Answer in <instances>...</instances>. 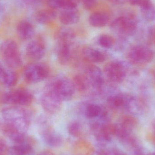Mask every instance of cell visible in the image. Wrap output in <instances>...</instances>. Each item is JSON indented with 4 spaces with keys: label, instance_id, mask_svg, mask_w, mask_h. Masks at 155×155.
<instances>
[{
    "label": "cell",
    "instance_id": "6da1fadb",
    "mask_svg": "<svg viewBox=\"0 0 155 155\" xmlns=\"http://www.w3.org/2000/svg\"><path fill=\"white\" fill-rule=\"evenodd\" d=\"M2 115L5 123L13 126L21 133L25 134L29 129L30 114L23 108L16 106L6 107L2 110Z\"/></svg>",
    "mask_w": 155,
    "mask_h": 155
},
{
    "label": "cell",
    "instance_id": "7a4b0ae2",
    "mask_svg": "<svg viewBox=\"0 0 155 155\" xmlns=\"http://www.w3.org/2000/svg\"><path fill=\"white\" fill-rule=\"evenodd\" d=\"M0 54L6 65L16 69L21 65L22 59L17 44L13 40L4 41L0 45Z\"/></svg>",
    "mask_w": 155,
    "mask_h": 155
},
{
    "label": "cell",
    "instance_id": "3957f363",
    "mask_svg": "<svg viewBox=\"0 0 155 155\" xmlns=\"http://www.w3.org/2000/svg\"><path fill=\"white\" fill-rule=\"evenodd\" d=\"M49 85L63 101H69L74 96L75 88L73 81L68 78L60 76L54 78Z\"/></svg>",
    "mask_w": 155,
    "mask_h": 155
},
{
    "label": "cell",
    "instance_id": "277c9868",
    "mask_svg": "<svg viewBox=\"0 0 155 155\" xmlns=\"http://www.w3.org/2000/svg\"><path fill=\"white\" fill-rule=\"evenodd\" d=\"M41 101L43 109L50 114H57L62 105V100L49 84L45 89Z\"/></svg>",
    "mask_w": 155,
    "mask_h": 155
},
{
    "label": "cell",
    "instance_id": "5b68a950",
    "mask_svg": "<svg viewBox=\"0 0 155 155\" xmlns=\"http://www.w3.org/2000/svg\"><path fill=\"white\" fill-rule=\"evenodd\" d=\"M114 32L123 37L133 34L137 28L136 20L130 15H123L115 19L111 24Z\"/></svg>",
    "mask_w": 155,
    "mask_h": 155
},
{
    "label": "cell",
    "instance_id": "8992f818",
    "mask_svg": "<svg viewBox=\"0 0 155 155\" xmlns=\"http://www.w3.org/2000/svg\"><path fill=\"white\" fill-rule=\"evenodd\" d=\"M33 100L31 93L24 89L13 90L6 93L3 97L4 103L13 105L28 106Z\"/></svg>",
    "mask_w": 155,
    "mask_h": 155
},
{
    "label": "cell",
    "instance_id": "52a82bcc",
    "mask_svg": "<svg viewBox=\"0 0 155 155\" xmlns=\"http://www.w3.org/2000/svg\"><path fill=\"white\" fill-rule=\"evenodd\" d=\"M49 74V68L45 64H31L25 67L24 77L25 80L29 83L36 84L44 80L48 77Z\"/></svg>",
    "mask_w": 155,
    "mask_h": 155
},
{
    "label": "cell",
    "instance_id": "ba28073f",
    "mask_svg": "<svg viewBox=\"0 0 155 155\" xmlns=\"http://www.w3.org/2000/svg\"><path fill=\"white\" fill-rule=\"evenodd\" d=\"M127 56L130 61L133 63L143 64L151 61L153 59L154 53L147 46L137 45L130 49Z\"/></svg>",
    "mask_w": 155,
    "mask_h": 155
},
{
    "label": "cell",
    "instance_id": "9c48e42d",
    "mask_svg": "<svg viewBox=\"0 0 155 155\" xmlns=\"http://www.w3.org/2000/svg\"><path fill=\"white\" fill-rule=\"evenodd\" d=\"M104 73L109 81L117 84L124 80L127 75V69L120 62H110L105 65Z\"/></svg>",
    "mask_w": 155,
    "mask_h": 155
},
{
    "label": "cell",
    "instance_id": "30bf717a",
    "mask_svg": "<svg viewBox=\"0 0 155 155\" xmlns=\"http://www.w3.org/2000/svg\"><path fill=\"white\" fill-rule=\"evenodd\" d=\"M85 75L87 77L91 87L102 92L105 84L104 77L102 70L94 65H89L86 70Z\"/></svg>",
    "mask_w": 155,
    "mask_h": 155
},
{
    "label": "cell",
    "instance_id": "8fae6325",
    "mask_svg": "<svg viewBox=\"0 0 155 155\" xmlns=\"http://www.w3.org/2000/svg\"><path fill=\"white\" fill-rule=\"evenodd\" d=\"M137 125L136 119L132 116H125L122 117L119 123L116 125V136L120 141L132 135Z\"/></svg>",
    "mask_w": 155,
    "mask_h": 155
},
{
    "label": "cell",
    "instance_id": "7c38bea8",
    "mask_svg": "<svg viewBox=\"0 0 155 155\" xmlns=\"http://www.w3.org/2000/svg\"><path fill=\"white\" fill-rule=\"evenodd\" d=\"M46 52L44 44L40 41H32L29 43L26 48L27 55L32 60L38 61L42 59Z\"/></svg>",
    "mask_w": 155,
    "mask_h": 155
},
{
    "label": "cell",
    "instance_id": "4fadbf2b",
    "mask_svg": "<svg viewBox=\"0 0 155 155\" xmlns=\"http://www.w3.org/2000/svg\"><path fill=\"white\" fill-rule=\"evenodd\" d=\"M42 137L46 144L52 147H58L62 143L61 136L49 125L46 126L44 128L42 132Z\"/></svg>",
    "mask_w": 155,
    "mask_h": 155
},
{
    "label": "cell",
    "instance_id": "5bb4252c",
    "mask_svg": "<svg viewBox=\"0 0 155 155\" xmlns=\"http://www.w3.org/2000/svg\"><path fill=\"white\" fill-rule=\"evenodd\" d=\"M132 96L126 94H118L112 95L107 98L108 105L114 109H125Z\"/></svg>",
    "mask_w": 155,
    "mask_h": 155
},
{
    "label": "cell",
    "instance_id": "9a60e30c",
    "mask_svg": "<svg viewBox=\"0 0 155 155\" xmlns=\"http://www.w3.org/2000/svg\"><path fill=\"white\" fill-rule=\"evenodd\" d=\"M86 117L89 119L99 118L105 120L107 117V112L105 108L95 104H90L86 106L84 109Z\"/></svg>",
    "mask_w": 155,
    "mask_h": 155
},
{
    "label": "cell",
    "instance_id": "2e32d148",
    "mask_svg": "<svg viewBox=\"0 0 155 155\" xmlns=\"http://www.w3.org/2000/svg\"><path fill=\"white\" fill-rule=\"evenodd\" d=\"M82 56L87 61L95 63L104 62L106 56L101 51L92 47H85L82 50Z\"/></svg>",
    "mask_w": 155,
    "mask_h": 155
},
{
    "label": "cell",
    "instance_id": "e0dca14e",
    "mask_svg": "<svg viewBox=\"0 0 155 155\" xmlns=\"http://www.w3.org/2000/svg\"><path fill=\"white\" fill-rule=\"evenodd\" d=\"M2 130L4 135L15 144L25 142V134L18 131L13 126L10 124L5 123L3 126Z\"/></svg>",
    "mask_w": 155,
    "mask_h": 155
},
{
    "label": "cell",
    "instance_id": "ac0fdd59",
    "mask_svg": "<svg viewBox=\"0 0 155 155\" xmlns=\"http://www.w3.org/2000/svg\"><path fill=\"white\" fill-rule=\"evenodd\" d=\"M76 35L73 30L71 28H61L56 35L57 44L72 45L75 41Z\"/></svg>",
    "mask_w": 155,
    "mask_h": 155
},
{
    "label": "cell",
    "instance_id": "d6986e66",
    "mask_svg": "<svg viewBox=\"0 0 155 155\" xmlns=\"http://www.w3.org/2000/svg\"><path fill=\"white\" fill-rule=\"evenodd\" d=\"M80 16V13L76 8L63 10L59 15V20L63 24L71 25L77 23Z\"/></svg>",
    "mask_w": 155,
    "mask_h": 155
},
{
    "label": "cell",
    "instance_id": "ffe728a7",
    "mask_svg": "<svg viewBox=\"0 0 155 155\" xmlns=\"http://www.w3.org/2000/svg\"><path fill=\"white\" fill-rule=\"evenodd\" d=\"M71 47V45H68L57 44L56 56L60 64L67 65L71 62L72 58Z\"/></svg>",
    "mask_w": 155,
    "mask_h": 155
},
{
    "label": "cell",
    "instance_id": "44dd1931",
    "mask_svg": "<svg viewBox=\"0 0 155 155\" xmlns=\"http://www.w3.org/2000/svg\"><path fill=\"white\" fill-rule=\"evenodd\" d=\"M17 33L22 40H30L34 35V28L31 24L26 21H23L17 25Z\"/></svg>",
    "mask_w": 155,
    "mask_h": 155
},
{
    "label": "cell",
    "instance_id": "7402d4cb",
    "mask_svg": "<svg viewBox=\"0 0 155 155\" xmlns=\"http://www.w3.org/2000/svg\"><path fill=\"white\" fill-rule=\"evenodd\" d=\"M79 0H48V4L51 9L63 10L75 9Z\"/></svg>",
    "mask_w": 155,
    "mask_h": 155
},
{
    "label": "cell",
    "instance_id": "603a6c76",
    "mask_svg": "<svg viewBox=\"0 0 155 155\" xmlns=\"http://www.w3.org/2000/svg\"><path fill=\"white\" fill-rule=\"evenodd\" d=\"M108 15L104 12H96L92 14L89 18L91 25L96 28H101L105 26L109 21Z\"/></svg>",
    "mask_w": 155,
    "mask_h": 155
},
{
    "label": "cell",
    "instance_id": "cb8c5ba5",
    "mask_svg": "<svg viewBox=\"0 0 155 155\" xmlns=\"http://www.w3.org/2000/svg\"><path fill=\"white\" fill-rule=\"evenodd\" d=\"M56 13L52 10H41L35 15V21L42 25H46L54 21Z\"/></svg>",
    "mask_w": 155,
    "mask_h": 155
},
{
    "label": "cell",
    "instance_id": "d4e9b609",
    "mask_svg": "<svg viewBox=\"0 0 155 155\" xmlns=\"http://www.w3.org/2000/svg\"><path fill=\"white\" fill-rule=\"evenodd\" d=\"M32 152L31 145L26 142L15 144L9 150L10 155H31Z\"/></svg>",
    "mask_w": 155,
    "mask_h": 155
},
{
    "label": "cell",
    "instance_id": "484cf974",
    "mask_svg": "<svg viewBox=\"0 0 155 155\" xmlns=\"http://www.w3.org/2000/svg\"><path fill=\"white\" fill-rule=\"evenodd\" d=\"M72 81L75 90L80 92H86L91 87L88 79L85 74H77L74 77Z\"/></svg>",
    "mask_w": 155,
    "mask_h": 155
},
{
    "label": "cell",
    "instance_id": "4316f807",
    "mask_svg": "<svg viewBox=\"0 0 155 155\" xmlns=\"http://www.w3.org/2000/svg\"><path fill=\"white\" fill-rule=\"evenodd\" d=\"M0 80L8 87L15 86L18 82V78L16 73L11 70H5Z\"/></svg>",
    "mask_w": 155,
    "mask_h": 155
},
{
    "label": "cell",
    "instance_id": "83f0119b",
    "mask_svg": "<svg viewBox=\"0 0 155 155\" xmlns=\"http://www.w3.org/2000/svg\"><path fill=\"white\" fill-rule=\"evenodd\" d=\"M99 45L105 49H110L114 45V38L111 35L107 34H103L100 35L97 40Z\"/></svg>",
    "mask_w": 155,
    "mask_h": 155
},
{
    "label": "cell",
    "instance_id": "f1b7e54d",
    "mask_svg": "<svg viewBox=\"0 0 155 155\" xmlns=\"http://www.w3.org/2000/svg\"><path fill=\"white\" fill-rule=\"evenodd\" d=\"M75 148L79 155H90L93 153V147L91 145L84 141L78 142L75 144Z\"/></svg>",
    "mask_w": 155,
    "mask_h": 155
},
{
    "label": "cell",
    "instance_id": "f546056e",
    "mask_svg": "<svg viewBox=\"0 0 155 155\" xmlns=\"http://www.w3.org/2000/svg\"><path fill=\"white\" fill-rule=\"evenodd\" d=\"M69 134L74 137H78L82 135L83 127L80 122L77 121L71 122L68 127Z\"/></svg>",
    "mask_w": 155,
    "mask_h": 155
},
{
    "label": "cell",
    "instance_id": "4dcf8cb0",
    "mask_svg": "<svg viewBox=\"0 0 155 155\" xmlns=\"http://www.w3.org/2000/svg\"><path fill=\"white\" fill-rule=\"evenodd\" d=\"M144 17L148 21H153L155 19V7L153 5L151 6L141 9Z\"/></svg>",
    "mask_w": 155,
    "mask_h": 155
},
{
    "label": "cell",
    "instance_id": "1f68e13d",
    "mask_svg": "<svg viewBox=\"0 0 155 155\" xmlns=\"http://www.w3.org/2000/svg\"><path fill=\"white\" fill-rule=\"evenodd\" d=\"M128 2L134 6L140 7L141 9L147 8L153 5L151 0H129Z\"/></svg>",
    "mask_w": 155,
    "mask_h": 155
},
{
    "label": "cell",
    "instance_id": "d6a6232c",
    "mask_svg": "<svg viewBox=\"0 0 155 155\" xmlns=\"http://www.w3.org/2000/svg\"><path fill=\"white\" fill-rule=\"evenodd\" d=\"M83 6L86 10L94 9L97 3V0H82Z\"/></svg>",
    "mask_w": 155,
    "mask_h": 155
},
{
    "label": "cell",
    "instance_id": "836d02e7",
    "mask_svg": "<svg viewBox=\"0 0 155 155\" xmlns=\"http://www.w3.org/2000/svg\"><path fill=\"white\" fill-rule=\"evenodd\" d=\"M107 155H127L119 149L113 148L107 150Z\"/></svg>",
    "mask_w": 155,
    "mask_h": 155
},
{
    "label": "cell",
    "instance_id": "e575fe53",
    "mask_svg": "<svg viewBox=\"0 0 155 155\" xmlns=\"http://www.w3.org/2000/svg\"><path fill=\"white\" fill-rule=\"evenodd\" d=\"M7 148L6 143L3 139L0 138V153L5 152Z\"/></svg>",
    "mask_w": 155,
    "mask_h": 155
},
{
    "label": "cell",
    "instance_id": "d590c367",
    "mask_svg": "<svg viewBox=\"0 0 155 155\" xmlns=\"http://www.w3.org/2000/svg\"><path fill=\"white\" fill-rule=\"evenodd\" d=\"M107 1L113 3L120 4H124L126 2H127L129 0H107Z\"/></svg>",
    "mask_w": 155,
    "mask_h": 155
},
{
    "label": "cell",
    "instance_id": "8d00e7d4",
    "mask_svg": "<svg viewBox=\"0 0 155 155\" xmlns=\"http://www.w3.org/2000/svg\"><path fill=\"white\" fill-rule=\"evenodd\" d=\"M38 155H53L51 153L49 152H45V153H42Z\"/></svg>",
    "mask_w": 155,
    "mask_h": 155
},
{
    "label": "cell",
    "instance_id": "74e56055",
    "mask_svg": "<svg viewBox=\"0 0 155 155\" xmlns=\"http://www.w3.org/2000/svg\"><path fill=\"white\" fill-rule=\"evenodd\" d=\"M154 127L155 131V123L154 124Z\"/></svg>",
    "mask_w": 155,
    "mask_h": 155
}]
</instances>
